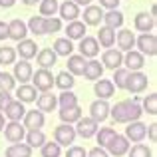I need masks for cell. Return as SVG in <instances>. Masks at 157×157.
<instances>
[{
	"instance_id": "obj_1",
	"label": "cell",
	"mask_w": 157,
	"mask_h": 157,
	"mask_svg": "<svg viewBox=\"0 0 157 157\" xmlns=\"http://www.w3.org/2000/svg\"><path fill=\"white\" fill-rule=\"evenodd\" d=\"M143 113V109L139 107L137 101L133 100H123V101H117L113 107H109V115L113 117L115 123H129V121H135L139 119Z\"/></svg>"
},
{
	"instance_id": "obj_2",
	"label": "cell",
	"mask_w": 157,
	"mask_h": 157,
	"mask_svg": "<svg viewBox=\"0 0 157 157\" xmlns=\"http://www.w3.org/2000/svg\"><path fill=\"white\" fill-rule=\"evenodd\" d=\"M54 141L58 143V145H72L74 141H76V129L72 127V123H60V125L54 129Z\"/></svg>"
},
{
	"instance_id": "obj_3",
	"label": "cell",
	"mask_w": 157,
	"mask_h": 157,
	"mask_svg": "<svg viewBox=\"0 0 157 157\" xmlns=\"http://www.w3.org/2000/svg\"><path fill=\"white\" fill-rule=\"evenodd\" d=\"M135 46L143 56H155L157 54V36L153 32H143L139 38H135Z\"/></svg>"
},
{
	"instance_id": "obj_4",
	"label": "cell",
	"mask_w": 157,
	"mask_h": 157,
	"mask_svg": "<svg viewBox=\"0 0 157 157\" xmlns=\"http://www.w3.org/2000/svg\"><path fill=\"white\" fill-rule=\"evenodd\" d=\"M32 86H34L36 90H40V92H50L54 88V76L50 70H44L40 68L36 74H32Z\"/></svg>"
},
{
	"instance_id": "obj_5",
	"label": "cell",
	"mask_w": 157,
	"mask_h": 157,
	"mask_svg": "<svg viewBox=\"0 0 157 157\" xmlns=\"http://www.w3.org/2000/svg\"><path fill=\"white\" fill-rule=\"evenodd\" d=\"M149 86V78L141 72H129L127 76V82H125V90L131 94H139Z\"/></svg>"
},
{
	"instance_id": "obj_6",
	"label": "cell",
	"mask_w": 157,
	"mask_h": 157,
	"mask_svg": "<svg viewBox=\"0 0 157 157\" xmlns=\"http://www.w3.org/2000/svg\"><path fill=\"white\" fill-rule=\"evenodd\" d=\"M74 129H76V135H80V137H84V139H90L100 129V123L94 121L92 117H80L76 121V127H74Z\"/></svg>"
},
{
	"instance_id": "obj_7",
	"label": "cell",
	"mask_w": 157,
	"mask_h": 157,
	"mask_svg": "<svg viewBox=\"0 0 157 157\" xmlns=\"http://www.w3.org/2000/svg\"><path fill=\"white\" fill-rule=\"evenodd\" d=\"M105 149H107V153H109V155H113V157H121V155H125V153H127V149H129V141H127L125 135L115 133L113 137L109 139V143L105 145Z\"/></svg>"
},
{
	"instance_id": "obj_8",
	"label": "cell",
	"mask_w": 157,
	"mask_h": 157,
	"mask_svg": "<svg viewBox=\"0 0 157 157\" xmlns=\"http://www.w3.org/2000/svg\"><path fill=\"white\" fill-rule=\"evenodd\" d=\"M147 135V125L145 123H141L139 119H135V121H129L125 127V137L127 141H133V143H139L143 141Z\"/></svg>"
},
{
	"instance_id": "obj_9",
	"label": "cell",
	"mask_w": 157,
	"mask_h": 157,
	"mask_svg": "<svg viewBox=\"0 0 157 157\" xmlns=\"http://www.w3.org/2000/svg\"><path fill=\"white\" fill-rule=\"evenodd\" d=\"M2 131H4L6 141H10V143H20L24 139V135H26V127L20 121H8Z\"/></svg>"
},
{
	"instance_id": "obj_10",
	"label": "cell",
	"mask_w": 157,
	"mask_h": 157,
	"mask_svg": "<svg viewBox=\"0 0 157 157\" xmlns=\"http://www.w3.org/2000/svg\"><path fill=\"white\" fill-rule=\"evenodd\" d=\"M90 117L98 123L105 121L109 117V104H107V100H100L98 98L96 101H92V105H90Z\"/></svg>"
},
{
	"instance_id": "obj_11",
	"label": "cell",
	"mask_w": 157,
	"mask_h": 157,
	"mask_svg": "<svg viewBox=\"0 0 157 157\" xmlns=\"http://www.w3.org/2000/svg\"><path fill=\"white\" fill-rule=\"evenodd\" d=\"M24 121H22V125L26 127V129H42L44 127V113L40 109H30L28 111L26 109V113H24Z\"/></svg>"
},
{
	"instance_id": "obj_12",
	"label": "cell",
	"mask_w": 157,
	"mask_h": 157,
	"mask_svg": "<svg viewBox=\"0 0 157 157\" xmlns=\"http://www.w3.org/2000/svg\"><path fill=\"white\" fill-rule=\"evenodd\" d=\"M101 64L107 70H117L123 66V54L119 50H113V48H107L101 56Z\"/></svg>"
},
{
	"instance_id": "obj_13",
	"label": "cell",
	"mask_w": 157,
	"mask_h": 157,
	"mask_svg": "<svg viewBox=\"0 0 157 157\" xmlns=\"http://www.w3.org/2000/svg\"><path fill=\"white\" fill-rule=\"evenodd\" d=\"M78 50H80V56H84V58H96L98 54H100V44H98V40L92 38V36H84V38L80 40Z\"/></svg>"
},
{
	"instance_id": "obj_14",
	"label": "cell",
	"mask_w": 157,
	"mask_h": 157,
	"mask_svg": "<svg viewBox=\"0 0 157 157\" xmlns=\"http://www.w3.org/2000/svg\"><path fill=\"white\" fill-rule=\"evenodd\" d=\"M123 64H125V68L129 70V72H139V70L145 66V56L137 50H129L123 56Z\"/></svg>"
},
{
	"instance_id": "obj_15",
	"label": "cell",
	"mask_w": 157,
	"mask_h": 157,
	"mask_svg": "<svg viewBox=\"0 0 157 157\" xmlns=\"http://www.w3.org/2000/svg\"><path fill=\"white\" fill-rule=\"evenodd\" d=\"M26 36H28V26H26V22H22L20 18H14L12 22H8V38H10V40L20 42V40H24Z\"/></svg>"
},
{
	"instance_id": "obj_16",
	"label": "cell",
	"mask_w": 157,
	"mask_h": 157,
	"mask_svg": "<svg viewBox=\"0 0 157 157\" xmlns=\"http://www.w3.org/2000/svg\"><path fill=\"white\" fill-rule=\"evenodd\" d=\"M32 66H30V62L28 60H20V62H16L14 64V80H18L20 84H28L30 82V78H32Z\"/></svg>"
},
{
	"instance_id": "obj_17",
	"label": "cell",
	"mask_w": 157,
	"mask_h": 157,
	"mask_svg": "<svg viewBox=\"0 0 157 157\" xmlns=\"http://www.w3.org/2000/svg\"><path fill=\"white\" fill-rule=\"evenodd\" d=\"M16 54H20V58L22 60H32V58H36V54H38V44L34 42V40H20L18 46H16Z\"/></svg>"
},
{
	"instance_id": "obj_18",
	"label": "cell",
	"mask_w": 157,
	"mask_h": 157,
	"mask_svg": "<svg viewBox=\"0 0 157 157\" xmlns=\"http://www.w3.org/2000/svg\"><path fill=\"white\" fill-rule=\"evenodd\" d=\"M101 18H104L101 6H94V4L86 6V10H84V24L86 26H100Z\"/></svg>"
},
{
	"instance_id": "obj_19",
	"label": "cell",
	"mask_w": 157,
	"mask_h": 157,
	"mask_svg": "<svg viewBox=\"0 0 157 157\" xmlns=\"http://www.w3.org/2000/svg\"><path fill=\"white\" fill-rule=\"evenodd\" d=\"M133 26L137 32H151L155 28V16L147 14V12H139V14H135V20H133Z\"/></svg>"
},
{
	"instance_id": "obj_20",
	"label": "cell",
	"mask_w": 157,
	"mask_h": 157,
	"mask_svg": "<svg viewBox=\"0 0 157 157\" xmlns=\"http://www.w3.org/2000/svg\"><path fill=\"white\" fill-rule=\"evenodd\" d=\"M58 12H60L62 20L72 22V20H78V16H80V6L76 2H72V0H66V2H62L58 6Z\"/></svg>"
},
{
	"instance_id": "obj_21",
	"label": "cell",
	"mask_w": 157,
	"mask_h": 157,
	"mask_svg": "<svg viewBox=\"0 0 157 157\" xmlns=\"http://www.w3.org/2000/svg\"><path fill=\"white\" fill-rule=\"evenodd\" d=\"M115 42L119 46V52H129L135 48V34L131 30H119L115 36Z\"/></svg>"
},
{
	"instance_id": "obj_22",
	"label": "cell",
	"mask_w": 157,
	"mask_h": 157,
	"mask_svg": "<svg viewBox=\"0 0 157 157\" xmlns=\"http://www.w3.org/2000/svg\"><path fill=\"white\" fill-rule=\"evenodd\" d=\"M36 105H38V109L42 111V113L54 111L56 105H58V96H54L52 92H42V96L36 98Z\"/></svg>"
},
{
	"instance_id": "obj_23",
	"label": "cell",
	"mask_w": 157,
	"mask_h": 157,
	"mask_svg": "<svg viewBox=\"0 0 157 157\" xmlns=\"http://www.w3.org/2000/svg\"><path fill=\"white\" fill-rule=\"evenodd\" d=\"M56 60H58V56L52 48H42V50L36 54V62H38V66L44 68V70L54 68V66H56Z\"/></svg>"
},
{
	"instance_id": "obj_24",
	"label": "cell",
	"mask_w": 157,
	"mask_h": 157,
	"mask_svg": "<svg viewBox=\"0 0 157 157\" xmlns=\"http://www.w3.org/2000/svg\"><path fill=\"white\" fill-rule=\"evenodd\" d=\"M94 92H96V96L100 98V100H109L111 96H113L115 92V86L111 80H96V86H94Z\"/></svg>"
},
{
	"instance_id": "obj_25",
	"label": "cell",
	"mask_w": 157,
	"mask_h": 157,
	"mask_svg": "<svg viewBox=\"0 0 157 157\" xmlns=\"http://www.w3.org/2000/svg\"><path fill=\"white\" fill-rule=\"evenodd\" d=\"M24 113H26V107L18 100H12L10 104L6 105V109H4V115H6L10 121H20V119L24 117Z\"/></svg>"
},
{
	"instance_id": "obj_26",
	"label": "cell",
	"mask_w": 157,
	"mask_h": 157,
	"mask_svg": "<svg viewBox=\"0 0 157 157\" xmlns=\"http://www.w3.org/2000/svg\"><path fill=\"white\" fill-rule=\"evenodd\" d=\"M101 74H104V66L92 58L90 62H86V68H84V74H82V76H84L86 80H90V82H96V80L101 78Z\"/></svg>"
},
{
	"instance_id": "obj_27",
	"label": "cell",
	"mask_w": 157,
	"mask_h": 157,
	"mask_svg": "<svg viewBox=\"0 0 157 157\" xmlns=\"http://www.w3.org/2000/svg\"><path fill=\"white\" fill-rule=\"evenodd\" d=\"M86 36V24L80 20H72L66 26V38L68 40H82Z\"/></svg>"
},
{
	"instance_id": "obj_28",
	"label": "cell",
	"mask_w": 157,
	"mask_h": 157,
	"mask_svg": "<svg viewBox=\"0 0 157 157\" xmlns=\"http://www.w3.org/2000/svg\"><path fill=\"white\" fill-rule=\"evenodd\" d=\"M38 90L34 88V86H28V84H20V88L16 90V98H18V101H22V104H32V101H36V98H38Z\"/></svg>"
},
{
	"instance_id": "obj_29",
	"label": "cell",
	"mask_w": 157,
	"mask_h": 157,
	"mask_svg": "<svg viewBox=\"0 0 157 157\" xmlns=\"http://www.w3.org/2000/svg\"><path fill=\"white\" fill-rule=\"evenodd\" d=\"M84 68H86V58L80 56V54H70L68 56V72L72 76H82L84 74Z\"/></svg>"
},
{
	"instance_id": "obj_30",
	"label": "cell",
	"mask_w": 157,
	"mask_h": 157,
	"mask_svg": "<svg viewBox=\"0 0 157 157\" xmlns=\"http://www.w3.org/2000/svg\"><path fill=\"white\" fill-rule=\"evenodd\" d=\"M4 157H32V147L28 143H12L4 151Z\"/></svg>"
},
{
	"instance_id": "obj_31",
	"label": "cell",
	"mask_w": 157,
	"mask_h": 157,
	"mask_svg": "<svg viewBox=\"0 0 157 157\" xmlns=\"http://www.w3.org/2000/svg\"><path fill=\"white\" fill-rule=\"evenodd\" d=\"M98 44H100L101 48H111L115 44V30H111V28H100V32H98Z\"/></svg>"
},
{
	"instance_id": "obj_32",
	"label": "cell",
	"mask_w": 157,
	"mask_h": 157,
	"mask_svg": "<svg viewBox=\"0 0 157 157\" xmlns=\"http://www.w3.org/2000/svg\"><path fill=\"white\" fill-rule=\"evenodd\" d=\"M101 22H105V26L111 28V30H115V28H121V26H123V14L117 10V8H115V10H109L107 14H104Z\"/></svg>"
},
{
	"instance_id": "obj_33",
	"label": "cell",
	"mask_w": 157,
	"mask_h": 157,
	"mask_svg": "<svg viewBox=\"0 0 157 157\" xmlns=\"http://www.w3.org/2000/svg\"><path fill=\"white\" fill-rule=\"evenodd\" d=\"M74 84H76V80H74V76L68 72V70H64V72H60L56 78H54V86H58V88L64 92V90H72Z\"/></svg>"
},
{
	"instance_id": "obj_34",
	"label": "cell",
	"mask_w": 157,
	"mask_h": 157,
	"mask_svg": "<svg viewBox=\"0 0 157 157\" xmlns=\"http://www.w3.org/2000/svg\"><path fill=\"white\" fill-rule=\"evenodd\" d=\"M26 137V143L34 149V147H42L46 143V135H44L42 129H28V133L24 135Z\"/></svg>"
},
{
	"instance_id": "obj_35",
	"label": "cell",
	"mask_w": 157,
	"mask_h": 157,
	"mask_svg": "<svg viewBox=\"0 0 157 157\" xmlns=\"http://www.w3.org/2000/svg\"><path fill=\"white\" fill-rule=\"evenodd\" d=\"M80 117H82V107H80V105L60 109V119H62V123H76Z\"/></svg>"
},
{
	"instance_id": "obj_36",
	"label": "cell",
	"mask_w": 157,
	"mask_h": 157,
	"mask_svg": "<svg viewBox=\"0 0 157 157\" xmlns=\"http://www.w3.org/2000/svg\"><path fill=\"white\" fill-rule=\"evenodd\" d=\"M52 50L56 52V56H66L68 58L70 54L74 52V44H72V40H68V38H58L56 42H54Z\"/></svg>"
},
{
	"instance_id": "obj_37",
	"label": "cell",
	"mask_w": 157,
	"mask_h": 157,
	"mask_svg": "<svg viewBox=\"0 0 157 157\" xmlns=\"http://www.w3.org/2000/svg\"><path fill=\"white\" fill-rule=\"evenodd\" d=\"M58 104H60V109H66V107H76L78 105V96L72 92V90H64V92L58 96Z\"/></svg>"
},
{
	"instance_id": "obj_38",
	"label": "cell",
	"mask_w": 157,
	"mask_h": 157,
	"mask_svg": "<svg viewBox=\"0 0 157 157\" xmlns=\"http://www.w3.org/2000/svg\"><path fill=\"white\" fill-rule=\"evenodd\" d=\"M40 16H44V18H50L58 12V6H60V2L58 0H40Z\"/></svg>"
},
{
	"instance_id": "obj_39",
	"label": "cell",
	"mask_w": 157,
	"mask_h": 157,
	"mask_svg": "<svg viewBox=\"0 0 157 157\" xmlns=\"http://www.w3.org/2000/svg\"><path fill=\"white\" fill-rule=\"evenodd\" d=\"M28 32L34 36H42L44 34V16H32L28 20Z\"/></svg>"
},
{
	"instance_id": "obj_40",
	"label": "cell",
	"mask_w": 157,
	"mask_h": 157,
	"mask_svg": "<svg viewBox=\"0 0 157 157\" xmlns=\"http://www.w3.org/2000/svg\"><path fill=\"white\" fill-rule=\"evenodd\" d=\"M127 76H129V70L127 68H117L113 70V86L119 90H125V82H127Z\"/></svg>"
},
{
	"instance_id": "obj_41",
	"label": "cell",
	"mask_w": 157,
	"mask_h": 157,
	"mask_svg": "<svg viewBox=\"0 0 157 157\" xmlns=\"http://www.w3.org/2000/svg\"><path fill=\"white\" fill-rule=\"evenodd\" d=\"M16 62V50L10 46H2L0 48V64L2 66H10Z\"/></svg>"
},
{
	"instance_id": "obj_42",
	"label": "cell",
	"mask_w": 157,
	"mask_h": 157,
	"mask_svg": "<svg viewBox=\"0 0 157 157\" xmlns=\"http://www.w3.org/2000/svg\"><path fill=\"white\" fill-rule=\"evenodd\" d=\"M16 88V80L12 74L0 72V92H12Z\"/></svg>"
},
{
	"instance_id": "obj_43",
	"label": "cell",
	"mask_w": 157,
	"mask_h": 157,
	"mask_svg": "<svg viewBox=\"0 0 157 157\" xmlns=\"http://www.w3.org/2000/svg\"><path fill=\"white\" fill-rule=\"evenodd\" d=\"M62 30V20L56 18V16H50V18H44V34H54V32Z\"/></svg>"
},
{
	"instance_id": "obj_44",
	"label": "cell",
	"mask_w": 157,
	"mask_h": 157,
	"mask_svg": "<svg viewBox=\"0 0 157 157\" xmlns=\"http://www.w3.org/2000/svg\"><path fill=\"white\" fill-rule=\"evenodd\" d=\"M98 135V143H100V147H105L107 143H109V139L115 135V129L113 127H101V129L96 131Z\"/></svg>"
},
{
	"instance_id": "obj_45",
	"label": "cell",
	"mask_w": 157,
	"mask_h": 157,
	"mask_svg": "<svg viewBox=\"0 0 157 157\" xmlns=\"http://www.w3.org/2000/svg\"><path fill=\"white\" fill-rule=\"evenodd\" d=\"M40 153H42V157H60L62 149L56 141H50V143H44V145L40 147Z\"/></svg>"
},
{
	"instance_id": "obj_46",
	"label": "cell",
	"mask_w": 157,
	"mask_h": 157,
	"mask_svg": "<svg viewBox=\"0 0 157 157\" xmlns=\"http://www.w3.org/2000/svg\"><path fill=\"white\" fill-rule=\"evenodd\" d=\"M127 155L129 157H151V149L143 143H135L131 149H127Z\"/></svg>"
},
{
	"instance_id": "obj_47",
	"label": "cell",
	"mask_w": 157,
	"mask_h": 157,
	"mask_svg": "<svg viewBox=\"0 0 157 157\" xmlns=\"http://www.w3.org/2000/svg\"><path fill=\"white\" fill-rule=\"evenodd\" d=\"M143 109H145L149 115L157 113V94H149V96L143 100Z\"/></svg>"
},
{
	"instance_id": "obj_48",
	"label": "cell",
	"mask_w": 157,
	"mask_h": 157,
	"mask_svg": "<svg viewBox=\"0 0 157 157\" xmlns=\"http://www.w3.org/2000/svg\"><path fill=\"white\" fill-rule=\"evenodd\" d=\"M86 155H88V151L78 145H70V149L66 151V157H86Z\"/></svg>"
},
{
	"instance_id": "obj_49",
	"label": "cell",
	"mask_w": 157,
	"mask_h": 157,
	"mask_svg": "<svg viewBox=\"0 0 157 157\" xmlns=\"http://www.w3.org/2000/svg\"><path fill=\"white\" fill-rule=\"evenodd\" d=\"M86 157H111V155L107 153L104 147H100V145H98V147H94V149H90Z\"/></svg>"
},
{
	"instance_id": "obj_50",
	"label": "cell",
	"mask_w": 157,
	"mask_h": 157,
	"mask_svg": "<svg viewBox=\"0 0 157 157\" xmlns=\"http://www.w3.org/2000/svg\"><path fill=\"white\" fill-rule=\"evenodd\" d=\"M12 100H14V98L10 96V92H0V111L6 109V105L10 104Z\"/></svg>"
},
{
	"instance_id": "obj_51",
	"label": "cell",
	"mask_w": 157,
	"mask_h": 157,
	"mask_svg": "<svg viewBox=\"0 0 157 157\" xmlns=\"http://www.w3.org/2000/svg\"><path fill=\"white\" fill-rule=\"evenodd\" d=\"M100 6L107 8V10H115L119 6V0H100Z\"/></svg>"
},
{
	"instance_id": "obj_52",
	"label": "cell",
	"mask_w": 157,
	"mask_h": 157,
	"mask_svg": "<svg viewBox=\"0 0 157 157\" xmlns=\"http://www.w3.org/2000/svg\"><path fill=\"white\" fill-rule=\"evenodd\" d=\"M147 135H149V139L151 141H157V123H151L149 127H147Z\"/></svg>"
},
{
	"instance_id": "obj_53",
	"label": "cell",
	"mask_w": 157,
	"mask_h": 157,
	"mask_svg": "<svg viewBox=\"0 0 157 157\" xmlns=\"http://www.w3.org/2000/svg\"><path fill=\"white\" fill-rule=\"evenodd\" d=\"M8 38V24L6 22H2V20H0V40H6Z\"/></svg>"
},
{
	"instance_id": "obj_54",
	"label": "cell",
	"mask_w": 157,
	"mask_h": 157,
	"mask_svg": "<svg viewBox=\"0 0 157 157\" xmlns=\"http://www.w3.org/2000/svg\"><path fill=\"white\" fill-rule=\"evenodd\" d=\"M14 2H16V0H0V6H2V8H12Z\"/></svg>"
},
{
	"instance_id": "obj_55",
	"label": "cell",
	"mask_w": 157,
	"mask_h": 157,
	"mask_svg": "<svg viewBox=\"0 0 157 157\" xmlns=\"http://www.w3.org/2000/svg\"><path fill=\"white\" fill-rule=\"evenodd\" d=\"M72 2H76L78 6H88V4H92V0H72Z\"/></svg>"
},
{
	"instance_id": "obj_56",
	"label": "cell",
	"mask_w": 157,
	"mask_h": 157,
	"mask_svg": "<svg viewBox=\"0 0 157 157\" xmlns=\"http://www.w3.org/2000/svg\"><path fill=\"white\" fill-rule=\"evenodd\" d=\"M24 4H26V6H34L36 2H40V0H22Z\"/></svg>"
},
{
	"instance_id": "obj_57",
	"label": "cell",
	"mask_w": 157,
	"mask_h": 157,
	"mask_svg": "<svg viewBox=\"0 0 157 157\" xmlns=\"http://www.w3.org/2000/svg\"><path fill=\"white\" fill-rule=\"evenodd\" d=\"M4 125H6V123H4V113H2V111H0V131L4 129Z\"/></svg>"
}]
</instances>
